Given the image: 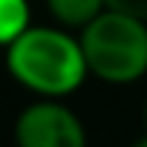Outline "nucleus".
I'll return each mask as SVG.
<instances>
[{
    "label": "nucleus",
    "instance_id": "obj_5",
    "mask_svg": "<svg viewBox=\"0 0 147 147\" xmlns=\"http://www.w3.org/2000/svg\"><path fill=\"white\" fill-rule=\"evenodd\" d=\"M26 29H32L29 3L26 0H0V46L9 49Z\"/></svg>",
    "mask_w": 147,
    "mask_h": 147
},
{
    "label": "nucleus",
    "instance_id": "obj_1",
    "mask_svg": "<svg viewBox=\"0 0 147 147\" xmlns=\"http://www.w3.org/2000/svg\"><path fill=\"white\" fill-rule=\"evenodd\" d=\"M9 75L29 92L61 101L84 87L90 66L81 40L55 26H32L6 49Z\"/></svg>",
    "mask_w": 147,
    "mask_h": 147
},
{
    "label": "nucleus",
    "instance_id": "obj_2",
    "mask_svg": "<svg viewBox=\"0 0 147 147\" xmlns=\"http://www.w3.org/2000/svg\"><path fill=\"white\" fill-rule=\"evenodd\" d=\"M90 75L107 84H133L147 75V20L107 9L78 35Z\"/></svg>",
    "mask_w": 147,
    "mask_h": 147
},
{
    "label": "nucleus",
    "instance_id": "obj_7",
    "mask_svg": "<svg viewBox=\"0 0 147 147\" xmlns=\"http://www.w3.org/2000/svg\"><path fill=\"white\" fill-rule=\"evenodd\" d=\"M133 147H147V133H144L141 138H136V141H133Z\"/></svg>",
    "mask_w": 147,
    "mask_h": 147
},
{
    "label": "nucleus",
    "instance_id": "obj_4",
    "mask_svg": "<svg viewBox=\"0 0 147 147\" xmlns=\"http://www.w3.org/2000/svg\"><path fill=\"white\" fill-rule=\"evenodd\" d=\"M46 9L66 29H87L101 12H107V0H46Z\"/></svg>",
    "mask_w": 147,
    "mask_h": 147
},
{
    "label": "nucleus",
    "instance_id": "obj_3",
    "mask_svg": "<svg viewBox=\"0 0 147 147\" xmlns=\"http://www.w3.org/2000/svg\"><path fill=\"white\" fill-rule=\"evenodd\" d=\"M18 147H87V127L63 101L40 98L15 121Z\"/></svg>",
    "mask_w": 147,
    "mask_h": 147
},
{
    "label": "nucleus",
    "instance_id": "obj_6",
    "mask_svg": "<svg viewBox=\"0 0 147 147\" xmlns=\"http://www.w3.org/2000/svg\"><path fill=\"white\" fill-rule=\"evenodd\" d=\"M107 9L133 15L138 20H147V0H107Z\"/></svg>",
    "mask_w": 147,
    "mask_h": 147
},
{
    "label": "nucleus",
    "instance_id": "obj_8",
    "mask_svg": "<svg viewBox=\"0 0 147 147\" xmlns=\"http://www.w3.org/2000/svg\"><path fill=\"white\" fill-rule=\"evenodd\" d=\"M144 130H147V101H144Z\"/></svg>",
    "mask_w": 147,
    "mask_h": 147
}]
</instances>
